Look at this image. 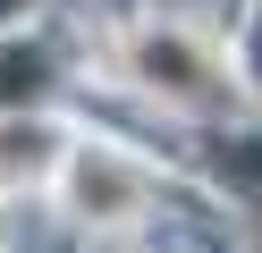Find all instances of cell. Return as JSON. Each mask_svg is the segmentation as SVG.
Listing matches in <instances>:
<instances>
[{"mask_svg":"<svg viewBox=\"0 0 262 253\" xmlns=\"http://www.w3.org/2000/svg\"><path fill=\"white\" fill-rule=\"evenodd\" d=\"M136 76L152 84L161 101H178V110H211L220 101V67H211V51L194 42V34H144L136 42Z\"/></svg>","mask_w":262,"mask_h":253,"instance_id":"obj_2","label":"cell"},{"mask_svg":"<svg viewBox=\"0 0 262 253\" xmlns=\"http://www.w3.org/2000/svg\"><path fill=\"white\" fill-rule=\"evenodd\" d=\"M144 194H152V177H144L119 144H76V152H59V202H68L85 228H127V219L144 211Z\"/></svg>","mask_w":262,"mask_h":253,"instance_id":"obj_1","label":"cell"}]
</instances>
